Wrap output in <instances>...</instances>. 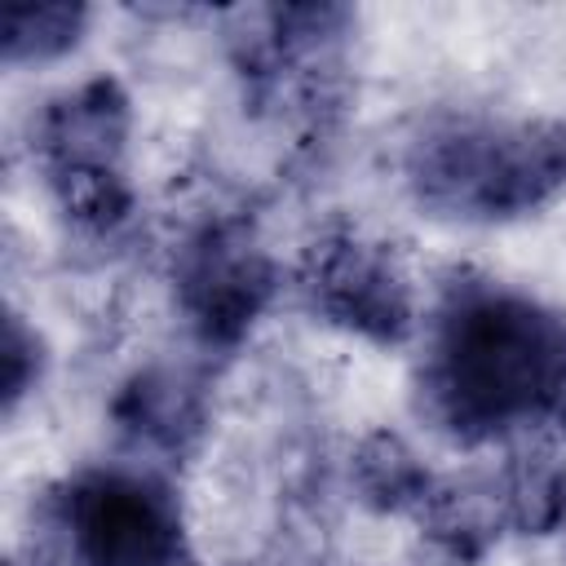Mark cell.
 Segmentation results:
<instances>
[{"label": "cell", "instance_id": "6da1fadb", "mask_svg": "<svg viewBox=\"0 0 566 566\" xmlns=\"http://www.w3.org/2000/svg\"><path fill=\"white\" fill-rule=\"evenodd\" d=\"M447 389L473 420H509L531 411L562 371L557 332L517 301H482L451 323Z\"/></svg>", "mask_w": 566, "mask_h": 566}, {"label": "cell", "instance_id": "7a4b0ae2", "mask_svg": "<svg viewBox=\"0 0 566 566\" xmlns=\"http://www.w3.org/2000/svg\"><path fill=\"white\" fill-rule=\"evenodd\" d=\"M75 535L93 566H159L172 526L137 482H97L75 504Z\"/></svg>", "mask_w": 566, "mask_h": 566}]
</instances>
